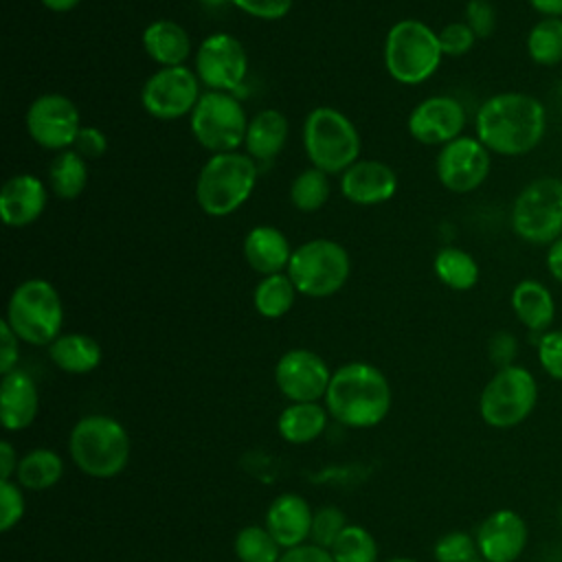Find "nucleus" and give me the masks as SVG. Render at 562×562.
<instances>
[{
	"mask_svg": "<svg viewBox=\"0 0 562 562\" xmlns=\"http://www.w3.org/2000/svg\"><path fill=\"white\" fill-rule=\"evenodd\" d=\"M48 189L31 173L11 176L0 189V217L9 228H24L37 222L46 209Z\"/></svg>",
	"mask_w": 562,
	"mask_h": 562,
	"instance_id": "nucleus-20",
	"label": "nucleus"
},
{
	"mask_svg": "<svg viewBox=\"0 0 562 562\" xmlns=\"http://www.w3.org/2000/svg\"><path fill=\"white\" fill-rule=\"evenodd\" d=\"M193 70L206 90L235 92L248 75V53L231 33H211L195 48Z\"/></svg>",
	"mask_w": 562,
	"mask_h": 562,
	"instance_id": "nucleus-13",
	"label": "nucleus"
},
{
	"mask_svg": "<svg viewBox=\"0 0 562 562\" xmlns=\"http://www.w3.org/2000/svg\"><path fill=\"white\" fill-rule=\"evenodd\" d=\"M329 380L327 362L310 349H290L274 364V384L290 402H318Z\"/></svg>",
	"mask_w": 562,
	"mask_h": 562,
	"instance_id": "nucleus-16",
	"label": "nucleus"
},
{
	"mask_svg": "<svg viewBox=\"0 0 562 562\" xmlns=\"http://www.w3.org/2000/svg\"><path fill=\"white\" fill-rule=\"evenodd\" d=\"M384 562H419L415 558H391V560H384Z\"/></svg>",
	"mask_w": 562,
	"mask_h": 562,
	"instance_id": "nucleus-53",
	"label": "nucleus"
},
{
	"mask_svg": "<svg viewBox=\"0 0 562 562\" xmlns=\"http://www.w3.org/2000/svg\"><path fill=\"white\" fill-rule=\"evenodd\" d=\"M435 277L450 290L468 292L479 283V261L463 248L446 246L432 259Z\"/></svg>",
	"mask_w": 562,
	"mask_h": 562,
	"instance_id": "nucleus-30",
	"label": "nucleus"
},
{
	"mask_svg": "<svg viewBox=\"0 0 562 562\" xmlns=\"http://www.w3.org/2000/svg\"><path fill=\"white\" fill-rule=\"evenodd\" d=\"M512 233L529 246H549L562 237V178L538 176L514 198L509 209Z\"/></svg>",
	"mask_w": 562,
	"mask_h": 562,
	"instance_id": "nucleus-6",
	"label": "nucleus"
},
{
	"mask_svg": "<svg viewBox=\"0 0 562 562\" xmlns=\"http://www.w3.org/2000/svg\"><path fill=\"white\" fill-rule=\"evenodd\" d=\"M397 191V176L393 167L382 160H356L340 173V193L358 206H375L389 202Z\"/></svg>",
	"mask_w": 562,
	"mask_h": 562,
	"instance_id": "nucleus-19",
	"label": "nucleus"
},
{
	"mask_svg": "<svg viewBox=\"0 0 562 562\" xmlns=\"http://www.w3.org/2000/svg\"><path fill=\"white\" fill-rule=\"evenodd\" d=\"M285 272L299 294L327 299L347 283L351 274V259L342 244L316 237L292 250Z\"/></svg>",
	"mask_w": 562,
	"mask_h": 562,
	"instance_id": "nucleus-10",
	"label": "nucleus"
},
{
	"mask_svg": "<svg viewBox=\"0 0 562 562\" xmlns=\"http://www.w3.org/2000/svg\"><path fill=\"white\" fill-rule=\"evenodd\" d=\"M18 454L13 450V446L4 439L0 443V481H11V476H15L18 470Z\"/></svg>",
	"mask_w": 562,
	"mask_h": 562,
	"instance_id": "nucleus-49",
	"label": "nucleus"
},
{
	"mask_svg": "<svg viewBox=\"0 0 562 562\" xmlns=\"http://www.w3.org/2000/svg\"><path fill=\"white\" fill-rule=\"evenodd\" d=\"M48 358L64 373L83 375L94 371L101 364L103 351L92 336L70 331V334H59L48 345Z\"/></svg>",
	"mask_w": 562,
	"mask_h": 562,
	"instance_id": "nucleus-27",
	"label": "nucleus"
},
{
	"mask_svg": "<svg viewBox=\"0 0 562 562\" xmlns=\"http://www.w3.org/2000/svg\"><path fill=\"white\" fill-rule=\"evenodd\" d=\"M303 147L312 167L336 176L360 160V134L349 116L329 105L314 108L303 123Z\"/></svg>",
	"mask_w": 562,
	"mask_h": 562,
	"instance_id": "nucleus-7",
	"label": "nucleus"
},
{
	"mask_svg": "<svg viewBox=\"0 0 562 562\" xmlns=\"http://www.w3.org/2000/svg\"><path fill=\"white\" fill-rule=\"evenodd\" d=\"M549 130V110L542 99L522 90H503L487 97L474 114V136L492 156L520 158L540 147Z\"/></svg>",
	"mask_w": 562,
	"mask_h": 562,
	"instance_id": "nucleus-1",
	"label": "nucleus"
},
{
	"mask_svg": "<svg viewBox=\"0 0 562 562\" xmlns=\"http://www.w3.org/2000/svg\"><path fill=\"white\" fill-rule=\"evenodd\" d=\"M463 22L474 31L479 40H485L496 31V22H498L496 7L490 0H468Z\"/></svg>",
	"mask_w": 562,
	"mask_h": 562,
	"instance_id": "nucleus-42",
	"label": "nucleus"
},
{
	"mask_svg": "<svg viewBox=\"0 0 562 562\" xmlns=\"http://www.w3.org/2000/svg\"><path fill=\"white\" fill-rule=\"evenodd\" d=\"M296 294L299 292L288 272H277L259 279L252 292V305L263 318H281L292 310Z\"/></svg>",
	"mask_w": 562,
	"mask_h": 562,
	"instance_id": "nucleus-33",
	"label": "nucleus"
},
{
	"mask_svg": "<svg viewBox=\"0 0 562 562\" xmlns=\"http://www.w3.org/2000/svg\"><path fill=\"white\" fill-rule=\"evenodd\" d=\"M536 358L540 369L555 382H562V327H551L536 338Z\"/></svg>",
	"mask_w": 562,
	"mask_h": 562,
	"instance_id": "nucleus-39",
	"label": "nucleus"
},
{
	"mask_svg": "<svg viewBox=\"0 0 562 562\" xmlns=\"http://www.w3.org/2000/svg\"><path fill=\"white\" fill-rule=\"evenodd\" d=\"M290 134V125L285 114H281L274 108H263L257 114L250 116L248 130H246V154L259 165V162H272L281 149L285 147Z\"/></svg>",
	"mask_w": 562,
	"mask_h": 562,
	"instance_id": "nucleus-26",
	"label": "nucleus"
},
{
	"mask_svg": "<svg viewBox=\"0 0 562 562\" xmlns=\"http://www.w3.org/2000/svg\"><path fill=\"white\" fill-rule=\"evenodd\" d=\"M64 474V461L55 450L48 448H35L20 457L15 481L24 490L42 492L59 483Z\"/></svg>",
	"mask_w": 562,
	"mask_h": 562,
	"instance_id": "nucleus-29",
	"label": "nucleus"
},
{
	"mask_svg": "<svg viewBox=\"0 0 562 562\" xmlns=\"http://www.w3.org/2000/svg\"><path fill=\"white\" fill-rule=\"evenodd\" d=\"M26 503L18 481H0V531L13 529L24 516Z\"/></svg>",
	"mask_w": 562,
	"mask_h": 562,
	"instance_id": "nucleus-41",
	"label": "nucleus"
},
{
	"mask_svg": "<svg viewBox=\"0 0 562 562\" xmlns=\"http://www.w3.org/2000/svg\"><path fill=\"white\" fill-rule=\"evenodd\" d=\"M509 307L516 321L533 336V340L549 331L555 321L558 303L553 290L533 277L520 279L509 292Z\"/></svg>",
	"mask_w": 562,
	"mask_h": 562,
	"instance_id": "nucleus-21",
	"label": "nucleus"
},
{
	"mask_svg": "<svg viewBox=\"0 0 562 562\" xmlns=\"http://www.w3.org/2000/svg\"><path fill=\"white\" fill-rule=\"evenodd\" d=\"M279 562H336L331 551L325 547H318L314 542H303L299 547L285 549L279 558Z\"/></svg>",
	"mask_w": 562,
	"mask_h": 562,
	"instance_id": "nucleus-47",
	"label": "nucleus"
},
{
	"mask_svg": "<svg viewBox=\"0 0 562 562\" xmlns=\"http://www.w3.org/2000/svg\"><path fill=\"white\" fill-rule=\"evenodd\" d=\"M70 149H75L86 160L101 158L105 154V149H108V138H105V134L99 127L81 125V130H79V134H77V138H75Z\"/></svg>",
	"mask_w": 562,
	"mask_h": 562,
	"instance_id": "nucleus-45",
	"label": "nucleus"
},
{
	"mask_svg": "<svg viewBox=\"0 0 562 562\" xmlns=\"http://www.w3.org/2000/svg\"><path fill=\"white\" fill-rule=\"evenodd\" d=\"M527 4L540 18H562V0H527Z\"/></svg>",
	"mask_w": 562,
	"mask_h": 562,
	"instance_id": "nucleus-50",
	"label": "nucleus"
},
{
	"mask_svg": "<svg viewBox=\"0 0 562 562\" xmlns=\"http://www.w3.org/2000/svg\"><path fill=\"white\" fill-rule=\"evenodd\" d=\"M544 270L558 285H562V237L544 248Z\"/></svg>",
	"mask_w": 562,
	"mask_h": 562,
	"instance_id": "nucleus-48",
	"label": "nucleus"
},
{
	"mask_svg": "<svg viewBox=\"0 0 562 562\" xmlns=\"http://www.w3.org/2000/svg\"><path fill=\"white\" fill-rule=\"evenodd\" d=\"M68 452L83 474L92 479H114L130 461V435L119 419L92 413L72 426Z\"/></svg>",
	"mask_w": 562,
	"mask_h": 562,
	"instance_id": "nucleus-4",
	"label": "nucleus"
},
{
	"mask_svg": "<svg viewBox=\"0 0 562 562\" xmlns=\"http://www.w3.org/2000/svg\"><path fill=\"white\" fill-rule=\"evenodd\" d=\"M347 516L340 507L336 505H323L314 512V520H312V531H310V542L331 549L334 542L338 540V536L345 531L347 527Z\"/></svg>",
	"mask_w": 562,
	"mask_h": 562,
	"instance_id": "nucleus-37",
	"label": "nucleus"
},
{
	"mask_svg": "<svg viewBox=\"0 0 562 562\" xmlns=\"http://www.w3.org/2000/svg\"><path fill=\"white\" fill-rule=\"evenodd\" d=\"M200 97V79L189 66L158 68L140 88V103L145 112L158 121L189 116Z\"/></svg>",
	"mask_w": 562,
	"mask_h": 562,
	"instance_id": "nucleus-12",
	"label": "nucleus"
},
{
	"mask_svg": "<svg viewBox=\"0 0 562 562\" xmlns=\"http://www.w3.org/2000/svg\"><path fill=\"white\" fill-rule=\"evenodd\" d=\"M474 562H487V560H483V558H476V560H474Z\"/></svg>",
	"mask_w": 562,
	"mask_h": 562,
	"instance_id": "nucleus-54",
	"label": "nucleus"
},
{
	"mask_svg": "<svg viewBox=\"0 0 562 562\" xmlns=\"http://www.w3.org/2000/svg\"><path fill=\"white\" fill-rule=\"evenodd\" d=\"M292 248L277 226H255L244 237V259L261 277L288 270Z\"/></svg>",
	"mask_w": 562,
	"mask_h": 562,
	"instance_id": "nucleus-24",
	"label": "nucleus"
},
{
	"mask_svg": "<svg viewBox=\"0 0 562 562\" xmlns=\"http://www.w3.org/2000/svg\"><path fill=\"white\" fill-rule=\"evenodd\" d=\"M432 555L437 562H474L479 558L476 538L468 531H448L435 542Z\"/></svg>",
	"mask_w": 562,
	"mask_h": 562,
	"instance_id": "nucleus-38",
	"label": "nucleus"
},
{
	"mask_svg": "<svg viewBox=\"0 0 562 562\" xmlns=\"http://www.w3.org/2000/svg\"><path fill=\"white\" fill-rule=\"evenodd\" d=\"M206 9H220V7H224L226 2H231V0H200Z\"/></svg>",
	"mask_w": 562,
	"mask_h": 562,
	"instance_id": "nucleus-52",
	"label": "nucleus"
},
{
	"mask_svg": "<svg viewBox=\"0 0 562 562\" xmlns=\"http://www.w3.org/2000/svg\"><path fill=\"white\" fill-rule=\"evenodd\" d=\"M441 59L439 35L422 20H400L384 37V68L397 83H424L437 72Z\"/></svg>",
	"mask_w": 562,
	"mask_h": 562,
	"instance_id": "nucleus-5",
	"label": "nucleus"
},
{
	"mask_svg": "<svg viewBox=\"0 0 562 562\" xmlns=\"http://www.w3.org/2000/svg\"><path fill=\"white\" fill-rule=\"evenodd\" d=\"M538 380L525 364L496 369L479 395L481 419L496 430L520 426L538 404Z\"/></svg>",
	"mask_w": 562,
	"mask_h": 562,
	"instance_id": "nucleus-9",
	"label": "nucleus"
},
{
	"mask_svg": "<svg viewBox=\"0 0 562 562\" xmlns=\"http://www.w3.org/2000/svg\"><path fill=\"white\" fill-rule=\"evenodd\" d=\"M88 184L86 158L75 149L57 151L48 165V189L59 200H75L83 193Z\"/></svg>",
	"mask_w": 562,
	"mask_h": 562,
	"instance_id": "nucleus-32",
	"label": "nucleus"
},
{
	"mask_svg": "<svg viewBox=\"0 0 562 562\" xmlns=\"http://www.w3.org/2000/svg\"><path fill=\"white\" fill-rule=\"evenodd\" d=\"M248 116L241 101L233 92H202L198 105L189 114L191 134L200 147L211 154L237 151L246 140Z\"/></svg>",
	"mask_w": 562,
	"mask_h": 562,
	"instance_id": "nucleus-11",
	"label": "nucleus"
},
{
	"mask_svg": "<svg viewBox=\"0 0 562 562\" xmlns=\"http://www.w3.org/2000/svg\"><path fill=\"white\" fill-rule=\"evenodd\" d=\"M327 413L347 428L378 426L391 411V384L369 362H347L331 373L325 393Z\"/></svg>",
	"mask_w": 562,
	"mask_h": 562,
	"instance_id": "nucleus-2",
	"label": "nucleus"
},
{
	"mask_svg": "<svg viewBox=\"0 0 562 562\" xmlns=\"http://www.w3.org/2000/svg\"><path fill=\"white\" fill-rule=\"evenodd\" d=\"M48 11L53 13H68L72 11L81 0H40Z\"/></svg>",
	"mask_w": 562,
	"mask_h": 562,
	"instance_id": "nucleus-51",
	"label": "nucleus"
},
{
	"mask_svg": "<svg viewBox=\"0 0 562 562\" xmlns=\"http://www.w3.org/2000/svg\"><path fill=\"white\" fill-rule=\"evenodd\" d=\"M437 35H439V46L443 57H461L470 53L479 40L463 20L448 22L446 26H441V31H437Z\"/></svg>",
	"mask_w": 562,
	"mask_h": 562,
	"instance_id": "nucleus-40",
	"label": "nucleus"
},
{
	"mask_svg": "<svg viewBox=\"0 0 562 562\" xmlns=\"http://www.w3.org/2000/svg\"><path fill=\"white\" fill-rule=\"evenodd\" d=\"M294 0H231V4L257 20H281L290 13Z\"/></svg>",
	"mask_w": 562,
	"mask_h": 562,
	"instance_id": "nucleus-44",
	"label": "nucleus"
},
{
	"mask_svg": "<svg viewBox=\"0 0 562 562\" xmlns=\"http://www.w3.org/2000/svg\"><path fill=\"white\" fill-rule=\"evenodd\" d=\"M4 321L22 342L48 347L61 331L64 305L46 279H26L9 296Z\"/></svg>",
	"mask_w": 562,
	"mask_h": 562,
	"instance_id": "nucleus-8",
	"label": "nucleus"
},
{
	"mask_svg": "<svg viewBox=\"0 0 562 562\" xmlns=\"http://www.w3.org/2000/svg\"><path fill=\"white\" fill-rule=\"evenodd\" d=\"M331 184H329V173L307 167L303 169L290 184V202L296 211L301 213H314L325 206L329 200Z\"/></svg>",
	"mask_w": 562,
	"mask_h": 562,
	"instance_id": "nucleus-34",
	"label": "nucleus"
},
{
	"mask_svg": "<svg viewBox=\"0 0 562 562\" xmlns=\"http://www.w3.org/2000/svg\"><path fill=\"white\" fill-rule=\"evenodd\" d=\"M468 114L463 103L450 94L422 99L408 114V132L422 145L443 147L465 130Z\"/></svg>",
	"mask_w": 562,
	"mask_h": 562,
	"instance_id": "nucleus-17",
	"label": "nucleus"
},
{
	"mask_svg": "<svg viewBox=\"0 0 562 562\" xmlns=\"http://www.w3.org/2000/svg\"><path fill=\"white\" fill-rule=\"evenodd\" d=\"M435 171L443 189L459 195L472 193L490 178L492 151L474 134H461L439 147Z\"/></svg>",
	"mask_w": 562,
	"mask_h": 562,
	"instance_id": "nucleus-14",
	"label": "nucleus"
},
{
	"mask_svg": "<svg viewBox=\"0 0 562 562\" xmlns=\"http://www.w3.org/2000/svg\"><path fill=\"white\" fill-rule=\"evenodd\" d=\"M143 48L147 57L158 64V68L184 66L191 57L193 44L187 29L173 20H154L143 31Z\"/></svg>",
	"mask_w": 562,
	"mask_h": 562,
	"instance_id": "nucleus-25",
	"label": "nucleus"
},
{
	"mask_svg": "<svg viewBox=\"0 0 562 562\" xmlns=\"http://www.w3.org/2000/svg\"><path fill=\"white\" fill-rule=\"evenodd\" d=\"M329 551L336 562H378L375 538L362 525H347Z\"/></svg>",
	"mask_w": 562,
	"mask_h": 562,
	"instance_id": "nucleus-36",
	"label": "nucleus"
},
{
	"mask_svg": "<svg viewBox=\"0 0 562 562\" xmlns=\"http://www.w3.org/2000/svg\"><path fill=\"white\" fill-rule=\"evenodd\" d=\"M327 417V408L318 402H290L277 419V430L288 443H310L323 435Z\"/></svg>",
	"mask_w": 562,
	"mask_h": 562,
	"instance_id": "nucleus-28",
	"label": "nucleus"
},
{
	"mask_svg": "<svg viewBox=\"0 0 562 562\" xmlns=\"http://www.w3.org/2000/svg\"><path fill=\"white\" fill-rule=\"evenodd\" d=\"M518 349H520L518 338L512 331H507V329H501V331L492 334V338L487 340V356H490V362L496 369L516 364Z\"/></svg>",
	"mask_w": 562,
	"mask_h": 562,
	"instance_id": "nucleus-43",
	"label": "nucleus"
},
{
	"mask_svg": "<svg viewBox=\"0 0 562 562\" xmlns=\"http://www.w3.org/2000/svg\"><path fill=\"white\" fill-rule=\"evenodd\" d=\"M474 538L479 558L487 562H516L527 549L529 527L516 509L501 507L479 522Z\"/></svg>",
	"mask_w": 562,
	"mask_h": 562,
	"instance_id": "nucleus-18",
	"label": "nucleus"
},
{
	"mask_svg": "<svg viewBox=\"0 0 562 562\" xmlns=\"http://www.w3.org/2000/svg\"><path fill=\"white\" fill-rule=\"evenodd\" d=\"M20 358V338L7 321L0 323V373H11Z\"/></svg>",
	"mask_w": 562,
	"mask_h": 562,
	"instance_id": "nucleus-46",
	"label": "nucleus"
},
{
	"mask_svg": "<svg viewBox=\"0 0 562 562\" xmlns=\"http://www.w3.org/2000/svg\"><path fill=\"white\" fill-rule=\"evenodd\" d=\"M312 520L314 509L310 507V503L292 492L279 494L266 512V527L283 551L310 540Z\"/></svg>",
	"mask_w": 562,
	"mask_h": 562,
	"instance_id": "nucleus-22",
	"label": "nucleus"
},
{
	"mask_svg": "<svg viewBox=\"0 0 562 562\" xmlns=\"http://www.w3.org/2000/svg\"><path fill=\"white\" fill-rule=\"evenodd\" d=\"M40 408V393L35 380L20 369L2 375L0 382V419L4 430L18 432L29 428Z\"/></svg>",
	"mask_w": 562,
	"mask_h": 562,
	"instance_id": "nucleus-23",
	"label": "nucleus"
},
{
	"mask_svg": "<svg viewBox=\"0 0 562 562\" xmlns=\"http://www.w3.org/2000/svg\"><path fill=\"white\" fill-rule=\"evenodd\" d=\"M259 165L246 151L211 154L195 180V202L211 217H226L248 202Z\"/></svg>",
	"mask_w": 562,
	"mask_h": 562,
	"instance_id": "nucleus-3",
	"label": "nucleus"
},
{
	"mask_svg": "<svg viewBox=\"0 0 562 562\" xmlns=\"http://www.w3.org/2000/svg\"><path fill=\"white\" fill-rule=\"evenodd\" d=\"M233 549L239 562H279L283 553L266 525H248L239 529Z\"/></svg>",
	"mask_w": 562,
	"mask_h": 562,
	"instance_id": "nucleus-35",
	"label": "nucleus"
},
{
	"mask_svg": "<svg viewBox=\"0 0 562 562\" xmlns=\"http://www.w3.org/2000/svg\"><path fill=\"white\" fill-rule=\"evenodd\" d=\"M24 123L31 140L50 151L70 149L81 130V116L75 101L59 92L35 97L26 110Z\"/></svg>",
	"mask_w": 562,
	"mask_h": 562,
	"instance_id": "nucleus-15",
	"label": "nucleus"
},
{
	"mask_svg": "<svg viewBox=\"0 0 562 562\" xmlns=\"http://www.w3.org/2000/svg\"><path fill=\"white\" fill-rule=\"evenodd\" d=\"M525 53L540 68L562 64V18H538L525 35Z\"/></svg>",
	"mask_w": 562,
	"mask_h": 562,
	"instance_id": "nucleus-31",
	"label": "nucleus"
}]
</instances>
